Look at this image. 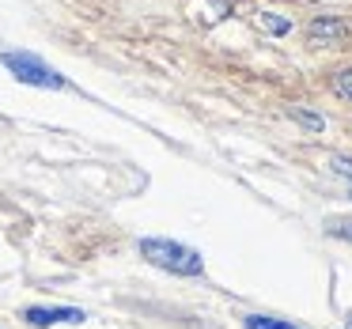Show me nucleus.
Listing matches in <instances>:
<instances>
[{"label": "nucleus", "mask_w": 352, "mask_h": 329, "mask_svg": "<svg viewBox=\"0 0 352 329\" xmlns=\"http://www.w3.org/2000/svg\"><path fill=\"white\" fill-rule=\"evenodd\" d=\"M344 329H352V310H349V318H344Z\"/></svg>", "instance_id": "obj_12"}, {"label": "nucleus", "mask_w": 352, "mask_h": 329, "mask_svg": "<svg viewBox=\"0 0 352 329\" xmlns=\"http://www.w3.org/2000/svg\"><path fill=\"white\" fill-rule=\"evenodd\" d=\"M140 258L175 276H201V269H205V258L197 250H190L182 242H170V238H144L140 242Z\"/></svg>", "instance_id": "obj_1"}, {"label": "nucleus", "mask_w": 352, "mask_h": 329, "mask_svg": "<svg viewBox=\"0 0 352 329\" xmlns=\"http://www.w3.org/2000/svg\"><path fill=\"white\" fill-rule=\"evenodd\" d=\"M0 65L27 87H46V91H61L69 87V80L61 76L57 69H50L38 54H27V49H8V54H0Z\"/></svg>", "instance_id": "obj_2"}, {"label": "nucleus", "mask_w": 352, "mask_h": 329, "mask_svg": "<svg viewBox=\"0 0 352 329\" xmlns=\"http://www.w3.org/2000/svg\"><path fill=\"white\" fill-rule=\"evenodd\" d=\"M23 318L42 329V326H57V321H84V310H76V306H31Z\"/></svg>", "instance_id": "obj_4"}, {"label": "nucleus", "mask_w": 352, "mask_h": 329, "mask_svg": "<svg viewBox=\"0 0 352 329\" xmlns=\"http://www.w3.org/2000/svg\"><path fill=\"white\" fill-rule=\"evenodd\" d=\"M288 117H292V122H299L307 133H322V129H326V117L314 114V110H307V106H288Z\"/></svg>", "instance_id": "obj_6"}, {"label": "nucleus", "mask_w": 352, "mask_h": 329, "mask_svg": "<svg viewBox=\"0 0 352 329\" xmlns=\"http://www.w3.org/2000/svg\"><path fill=\"white\" fill-rule=\"evenodd\" d=\"M190 16H193V23L212 27V23H220L223 16H231V0H193Z\"/></svg>", "instance_id": "obj_5"}, {"label": "nucleus", "mask_w": 352, "mask_h": 329, "mask_svg": "<svg viewBox=\"0 0 352 329\" xmlns=\"http://www.w3.org/2000/svg\"><path fill=\"white\" fill-rule=\"evenodd\" d=\"M246 329H296V326H288V321H280V318H265V314H250V318H246Z\"/></svg>", "instance_id": "obj_8"}, {"label": "nucleus", "mask_w": 352, "mask_h": 329, "mask_svg": "<svg viewBox=\"0 0 352 329\" xmlns=\"http://www.w3.org/2000/svg\"><path fill=\"white\" fill-rule=\"evenodd\" d=\"M261 27H265L269 34H288L292 31V19H280L276 12H261Z\"/></svg>", "instance_id": "obj_7"}, {"label": "nucleus", "mask_w": 352, "mask_h": 329, "mask_svg": "<svg viewBox=\"0 0 352 329\" xmlns=\"http://www.w3.org/2000/svg\"><path fill=\"white\" fill-rule=\"evenodd\" d=\"M329 235L349 238V242H352V220H333V223H329Z\"/></svg>", "instance_id": "obj_10"}, {"label": "nucleus", "mask_w": 352, "mask_h": 329, "mask_svg": "<svg viewBox=\"0 0 352 329\" xmlns=\"http://www.w3.org/2000/svg\"><path fill=\"white\" fill-rule=\"evenodd\" d=\"M352 38V27L344 19H333V16H322L314 23H307V46L311 49H344Z\"/></svg>", "instance_id": "obj_3"}, {"label": "nucleus", "mask_w": 352, "mask_h": 329, "mask_svg": "<svg viewBox=\"0 0 352 329\" xmlns=\"http://www.w3.org/2000/svg\"><path fill=\"white\" fill-rule=\"evenodd\" d=\"M333 167L341 170V174H349V178H352V159H344V155H333Z\"/></svg>", "instance_id": "obj_11"}, {"label": "nucleus", "mask_w": 352, "mask_h": 329, "mask_svg": "<svg viewBox=\"0 0 352 329\" xmlns=\"http://www.w3.org/2000/svg\"><path fill=\"white\" fill-rule=\"evenodd\" d=\"M333 91L341 95V99L352 102V69H341V72L333 76Z\"/></svg>", "instance_id": "obj_9"}]
</instances>
